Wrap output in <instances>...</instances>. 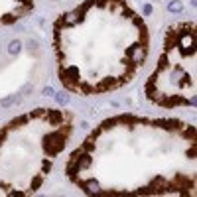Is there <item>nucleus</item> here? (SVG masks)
I'll return each mask as SVG.
<instances>
[{
	"mask_svg": "<svg viewBox=\"0 0 197 197\" xmlns=\"http://www.w3.org/2000/svg\"><path fill=\"white\" fill-rule=\"evenodd\" d=\"M65 146V136H63V132L61 130H57V132H51L49 136L46 138V150H47V154H57L61 148Z\"/></svg>",
	"mask_w": 197,
	"mask_h": 197,
	"instance_id": "nucleus-1",
	"label": "nucleus"
},
{
	"mask_svg": "<svg viewBox=\"0 0 197 197\" xmlns=\"http://www.w3.org/2000/svg\"><path fill=\"white\" fill-rule=\"evenodd\" d=\"M168 10H170V12H181V10H183V4H181L179 0H173V2L168 4Z\"/></svg>",
	"mask_w": 197,
	"mask_h": 197,
	"instance_id": "nucleus-2",
	"label": "nucleus"
},
{
	"mask_svg": "<svg viewBox=\"0 0 197 197\" xmlns=\"http://www.w3.org/2000/svg\"><path fill=\"white\" fill-rule=\"evenodd\" d=\"M20 98L16 97V95H12V97H8V98H4V101H0V106H10V105H14V103H18Z\"/></svg>",
	"mask_w": 197,
	"mask_h": 197,
	"instance_id": "nucleus-3",
	"label": "nucleus"
},
{
	"mask_svg": "<svg viewBox=\"0 0 197 197\" xmlns=\"http://www.w3.org/2000/svg\"><path fill=\"white\" fill-rule=\"evenodd\" d=\"M20 46H22V44H20L18 39H14V41H10V46H8V51L14 55V53H18V51H20Z\"/></svg>",
	"mask_w": 197,
	"mask_h": 197,
	"instance_id": "nucleus-4",
	"label": "nucleus"
},
{
	"mask_svg": "<svg viewBox=\"0 0 197 197\" xmlns=\"http://www.w3.org/2000/svg\"><path fill=\"white\" fill-rule=\"evenodd\" d=\"M55 98H57L59 105H67V103H69V95H65V93H57Z\"/></svg>",
	"mask_w": 197,
	"mask_h": 197,
	"instance_id": "nucleus-5",
	"label": "nucleus"
},
{
	"mask_svg": "<svg viewBox=\"0 0 197 197\" xmlns=\"http://www.w3.org/2000/svg\"><path fill=\"white\" fill-rule=\"evenodd\" d=\"M28 46H30V49H38V39H30V41H28Z\"/></svg>",
	"mask_w": 197,
	"mask_h": 197,
	"instance_id": "nucleus-6",
	"label": "nucleus"
},
{
	"mask_svg": "<svg viewBox=\"0 0 197 197\" xmlns=\"http://www.w3.org/2000/svg\"><path fill=\"white\" fill-rule=\"evenodd\" d=\"M53 93H55L53 91V87H46V89H44V95H46V97L47 95H53Z\"/></svg>",
	"mask_w": 197,
	"mask_h": 197,
	"instance_id": "nucleus-7",
	"label": "nucleus"
},
{
	"mask_svg": "<svg viewBox=\"0 0 197 197\" xmlns=\"http://www.w3.org/2000/svg\"><path fill=\"white\" fill-rule=\"evenodd\" d=\"M144 14H152V6H150V4H146V6H144Z\"/></svg>",
	"mask_w": 197,
	"mask_h": 197,
	"instance_id": "nucleus-8",
	"label": "nucleus"
},
{
	"mask_svg": "<svg viewBox=\"0 0 197 197\" xmlns=\"http://www.w3.org/2000/svg\"><path fill=\"white\" fill-rule=\"evenodd\" d=\"M24 2H28V0H24Z\"/></svg>",
	"mask_w": 197,
	"mask_h": 197,
	"instance_id": "nucleus-9",
	"label": "nucleus"
}]
</instances>
